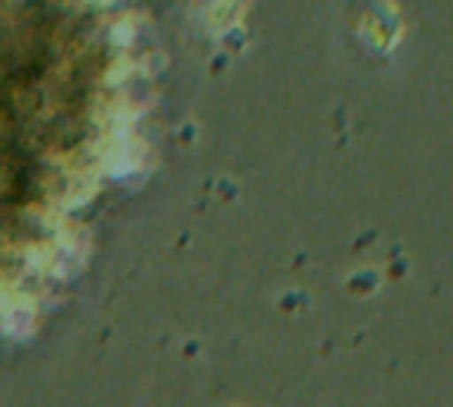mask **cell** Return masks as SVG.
Here are the masks:
<instances>
[{
    "mask_svg": "<svg viewBox=\"0 0 453 407\" xmlns=\"http://www.w3.org/2000/svg\"><path fill=\"white\" fill-rule=\"evenodd\" d=\"M35 322V311L25 297H14L7 290H0V329L11 336H28Z\"/></svg>",
    "mask_w": 453,
    "mask_h": 407,
    "instance_id": "obj_1",
    "label": "cell"
}]
</instances>
